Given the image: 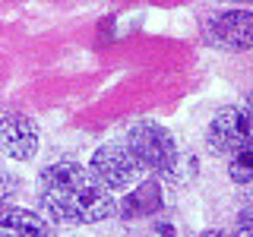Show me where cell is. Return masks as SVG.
Here are the masks:
<instances>
[{
  "mask_svg": "<svg viewBox=\"0 0 253 237\" xmlns=\"http://www.w3.org/2000/svg\"><path fill=\"white\" fill-rule=\"evenodd\" d=\"M42 146V130L38 120L29 114H0V155L22 164L32 161Z\"/></svg>",
  "mask_w": 253,
  "mask_h": 237,
  "instance_id": "cell-6",
  "label": "cell"
},
{
  "mask_svg": "<svg viewBox=\"0 0 253 237\" xmlns=\"http://www.w3.org/2000/svg\"><path fill=\"white\" fill-rule=\"evenodd\" d=\"M35 202L54 228L101 225L117 215V199L79 161H51L35 177Z\"/></svg>",
  "mask_w": 253,
  "mask_h": 237,
  "instance_id": "cell-1",
  "label": "cell"
},
{
  "mask_svg": "<svg viewBox=\"0 0 253 237\" xmlns=\"http://www.w3.org/2000/svg\"><path fill=\"white\" fill-rule=\"evenodd\" d=\"M244 111L250 114V120H253V92H247V98H244V105H241Z\"/></svg>",
  "mask_w": 253,
  "mask_h": 237,
  "instance_id": "cell-12",
  "label": "cell"
},
{
  "mask_svg": "<svg viewBox=\"0 0 253 237\" xmlns=\"http://www.w3.org/2000/svg\"><path fill=\"white\" fill-rule=\"evenodd\" d=\"M162 209H165V190H162V184H158L155 177L139 180V184L133 187L130 193H124L121 202H117V215H121L124 221L152 218Z\"/></svg>",
  "mask_w": 253,
  "mask_h": 237,
  "instance_id": "cell-7",
  "label": "cell"
},
{
  "mask_svg": "<svg viewBox=\"0 0 253 237\" xmlns=\"http://www.w3.org/2000/svg\"><path fill=\"white\" fill-rule=\"evenodd\" d=\"M203 237H234V234H228V231H206Z\"/></svg>",
  "mask_w": 253,
  "mask_h": 237,
  "instance_id": "cell-13",
  "label": "cell"
},
{
  "mask_svg": "<svg viewBox=\"0 0 253 237\" xmlns=\"http://www.w3.org/2000/svg\"><path fill=\"white\" fill-rule=\"evenodd\" d=\"M19 190H22V177H16L13 171H3V168H0V212L10 209L13 199L19 196Z\"/></svg>",
  "mask_w": 253,
  "mask_h": 237,
  "instance_id": "cell-10",
  "label": "cell"
},
{
  "mask_svg": "<svg viewBox=\"0 0 253 237\" xmlns=\"http://www.w3.org/2000/svg\"><path fill=\"white\" fill-rule=\"evenodd\" d=\"M203 38L218 51L241 54L253 47V13L250 10H215L203 19Z\"/></svg>",
  "mask_w": 253,
  "mask_h": 237,
  "instance_id": "cell-5",
  "label": "cell"
},
{
  "mask_svg": "<svg viewBox=\"0 0 253 237\" xmlns=\"http://www.w3.org/2000/svg\"><path fill=\"white\" fill-rule=\"evenodd\" d=\"M124 146L133 155V161L142 168V174L162 180L171 177L180 164V149L174 142L171 130L162 126L158 120H136L126 126L124 133Z\"/></svg>",
  "mask_w": 253,
  "mask_h": 237,
  "instance_id": "cell-2",
  "label": "cell"
},
{
  "mask_svg": "<svg viewBox=\"0 0 253 237\" xmlns=\"http://www.w3.org/2000/svg\"><path fill=\"white\" fill-rule=\"evenodd\" d=\"M228 177L237 187H250L253 184V142L244 146L234 158H228Z\"/></svg>",
  "mask_w": 253,
  "mask_h": 237,
  "instance_id": "cell-9",
  "label": "cell"
},
{
  "mask_svg": "<svg viewBox=\"0 0 253 237\" xmlns=\"http://www.w3.org/2000/svg\"><path fill=\"white\" fill-rule=\"evenodd\" d=\"M253 142V120L241 105H225L212 114L206 126V146L218 158H234L244 146Z\"/></svg>",
  "mask_w": 253,
  "mask_h": 237,
  "instance_id": "cell-4",
  "label": "cell"
},
{
  "mask_svg": "<svg viewBox=\"0 0 253 237\" xmlns=\"http://www.w3.org/2000/svg\"><path fill=\"white\" fill-rule=\"evenodd\" d=\"M0 237H57V228L42 212L10 205L0 212Z\"/></svg>",
  "mask_w": 253,
  "mask_h": 237,
  "instance_id": "cell-8",
  "label": "cell"
},
{
  "mask_svg": "<svg viewBox=\"0 0 253 237\" xmlns=\"http://www.w3.org/2000/svg\"><path fill=\"white\" fill-rule=\"evenodd\" d=\"M85 168L92 171V177L98 180V184L105 187L111 196H114V193H130L139 180H146L142 168L133 161V155L126 152L124 139L101 142V146L92 152V158H89V164H85Z\"/></svg>",
  "mask_w": 253,
  "mask_h": 237,
  "instance_id": "cell-3",
  "label": "cell"
},
{
  "mask_svg": "<svg viewBox=\"0 0 253 237\" xmlns=\"http://www.w3.org/2000/svg\"><path fill=\"white\" fill-rule=\"evenodd\" d=\"M234 237H253V205H244L234 218Z\"/></svg>",
  "mask_w": 253,
  "mask_h": 237,
  "instance_id": "cell-11",
  "label": "cell"
}]
</instances>
